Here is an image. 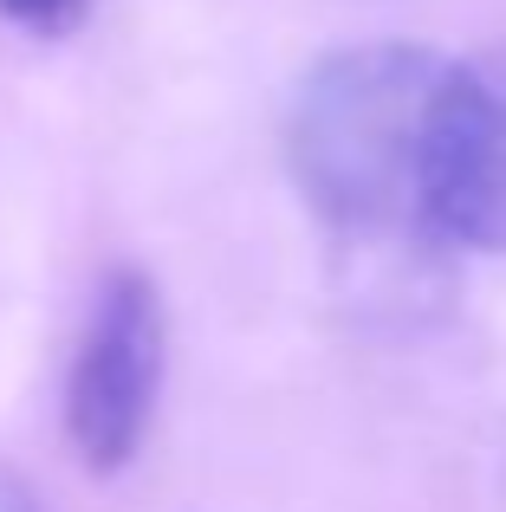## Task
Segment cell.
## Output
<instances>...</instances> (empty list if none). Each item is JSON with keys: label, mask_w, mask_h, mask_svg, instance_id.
Returning a JSON list of instances; mask_svg holds the SVG:
<instances>
[{"label": "cell", "mask_w": 506, "mask_h": 512, "mask_svg": "<svg viewBox=\"0 0 506 512\" xmlns=\"http://www.w3.org/2000/svg\"><path fill=\"white\" fill-rule=\"evenodd\" d=\"M0 20L26 26V33H39V39H59L85 20V0H0Z\"/></svg>", "instance_id": "obj_4"}, {"label": "cell", "mask_w": 506, "mask_h": 512, "mask_svg": "<svg viewBox=\"0 0 506 512\" xmlns=\"http://www.w3.org/2000/svg\"><path fill=\"white\" fill-rule=\"evenodd\" d=\"M448 59L370 39L318 59L286 111V163L331 234H422V130Z\"/></svg>", "instance_id": "obj_1"}, {"label": "cell", "mask_w": 506, "mask_h": 512, "mask_svg": "<svg viewBox=\"0 0 506 512\" xmlns=\"http://www.w3.org/2000/svg\"><path fill=\"white\" fill-rule=\"evenodd\" d=\"M0 512H39V506H33V493H20V487H13L7 500H0Z\"/></svg>", "instance_id": "obj_5"}, {"label": "cell", "mask_w": 506, "mask_h": 512, "mask_svg": "<svg viewBox=\"0 0 506 512\" xmlns=\"http://www.w3.org/2000/svg\"><path fill=\"white\" fill-rule=\"evenodd\" d=\"M422 234L506 253V46L448 59L422 130Z\"/></svg>", "instance_id": "obj_3"}, {"label": "cell", "mask_w": 506, "mask_h": 512, "mask_svg": "<svg viewBox=\"0 0 506 512\" xmlns=\"http://www.w3.org/2000/svg\"><path fill=\"white\" fill-rule=\"evenodd\" d=\"M169 363V318L150 273L117 266L104 273L98 299L85 312V331L72 344L65 370V441L91 474H124L137 461L143 435L156 422Z\"/></svg>", "instance_id": "obj_2"}]
</instances>
